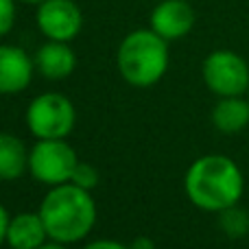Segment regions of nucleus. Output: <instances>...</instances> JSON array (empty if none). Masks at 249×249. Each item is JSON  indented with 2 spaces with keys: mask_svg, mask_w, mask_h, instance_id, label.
I'll return each mask as SVG.
<instances>
[{
  "mask_svg": "<svg viewBox=\"0 0 249 249\" xmlns=\"http://www.w3.org/2000/svg\"><path fill=\"white\" fill-rule=\"evenodd\" d=\"M188 201L203 212H214L236 206L245 193V175L228 155L208 153L188 166L184 177Z\"/></svg>",
  "mask_w": 249,
  "mask_h": 249,
  "instance_id": "1",
  "label": "nucleus"
},
{
  "mask_svg": "<svg viewBox=\"0 0 249 249\" xmlns=\"http://www.w3.org/2000/svg\"><path fill=\"white\" fill-rule=\"evenodd\" d=\"M37 212L46 225L48 238L64 245L83 241L94 230L99 214L92 190L79 188L70 181L48 188Z\"/></svg>",
  "mask_w": 249,
  "mask_h": 249,
  "instance_id": "2",
  "label": "nucleus"
},
{
  "mask_svg": "<svg viewBox=\"0 0 249 249\" xmlns=\"http://www.w3.org/2000/svg\"><path fill=\"white\" fill-rule=\"evenodd\" d=\"M118 72L129 86L151 88L160 83L171 66L168 42L153 29H136L123 37L116 51Z\"/></svg>",
  "mask_w": 249,
  "mask_h": 249,
  "instance_id": "3",
  "label": "nucleus"
},
{
  "mask_svg": "<svg viewBox=\"0 0 249 249\" xmlns=\"http://www.w3.org/2000/svg\"><path fill=\"white\" fill-rule=\"evenodd\" d=\"M24 123L35 140L68 138L77 123V109L61 92H44L29 103Z\"/></svg>",
  "mask_w": 249,
  "mask_h": 249,
  "instance_id": "4",
  "label": "nucleus"
},
{
  "mask_svg": "<svg viewBox=\"0 0 249 249\" xmlns=\"http://www.w3.org/2000/svg\"><path fill=\"white\" fill-rule=\"evenodd\" d=\"M79 164L77 151L68 144L66 138L37 140L29 151V173L35 181L48 186L68 184Z\"/></svg>",
  "mask_w": 249,
  "mask_h": 249,
  "instance_id": "5",
  "label": "nucleus"
},
{
  "mask_svg": "<svg viewBox=\"0 0 249 249\" xmlns=\"http://www.w3.org/2000/svg\"><path fill=\"white\" fill-rule=\"evenodd\" d=\"M201 77L206 88L219 99L245 96L249 92V64L245 61V57H241L234 51H228V48L212 51L203 59Z\"/></svg>",
  "mask_w": 249,
  "mask_h": 249,
  "instance_id": "6",
  "label": "nucleus"
},
{
  "mask_svg": "<svg viewBox=\"0 0 249 249\" xmlns=\"http://www.w3.org/2000/svg\"><path fill=\"white\" fill-rule=\"evenodd\" d=\"M35 24L46 39L72 42L83 29V11L74 0H44L37 4Z\"/></svg>",
  "mask_w": 249,
  "mask_h": 249,
  "instance_id": "7",
  "label": "nucleus"
},
{
  "mask_svg": "<svg viewBox=\"0 0 249 249\" xmlns=\"http://www.w3.org/2000/svg\"><path fill=\"white\" fill-rule=\"evenodd\" d=\"M197 16L188 0H162L149 16V26L166 42L181 39L193 31Z\"/></svg>",
  "mask_w": 249,
  "mask_h": 249,
  "instance_id": "8",
  "label": "nucleus"
},
{
  "mask_svg": "<svg viewBox=\"0 0 249 249\" xmlns=\"http://www.w3.org/2000/svg\"><path fill=\"white\" fill-rule=\"evenodd\" d=\"M35 61L24 48L0 44V96L20 94L31 86Z\"/></svg>",
  "mask_w": 249,
  "mask_h": 249,
  "instance_id": "9",
  "label": "nucleus"
},
{
  "mask_svg": "<svg viewBox=\"0 0 249 249\" xmlns=\"http://www.w3.org/2000/svg\"><path fill=\"white\" fill-rule=\"evenodd\" d=\"M35 72H39L48 81H61L68 79L77 68V55L70 48V42H55L46 39L35 51Z\"/></svg>",
  "mask_w": 249,
  "mask_h": 249,
  "instance_id": "10",
  "label": "nucleus"
},
{
  "mask_svg": "<svg viewBox=\"0 0 249 249\" xmlns=\"http://www.w3.org/2000/svg\"><path fill=\"white\" fill-rule=\"evenodd\" d=\"M48 238L39 212H18L9 221L7 245L11 249H39Z\"/></svg>",
  "mask_w": 249,
  "mask_h": 249,
  "instance_id": "11",
  "label": "nucleus"
},
{
  "mask_svg": "<svg viewBox=\"0 0 249 249\" xmlns=\"http://www.w3.org/2000/svg\"><path fill=\"white\" fill-rule=\"evenodd\" d=\"M212 124L225 136H236L249 124V99L243 96H223L212 107Z\"/></svg>",
  "mask_w": 249,
  "mask_h": 249,
  "instance_id": "12",
  "label": "nucleus"
},
{
  "mask_svg": "<svg viewBox=\"0 0 249 249\" xmlns=\"http://www.w3.org/2000/svg\"><path fill=\"white\" fill-rule=\"evenodd\" d=\"M29 151L22 138L0 131V181L20 179L29 173Z\"/></svg>",
  "mask_w": 249,
  "mask_h": 249,
  "instance_id": "13",
  "label": "nucleus"
},
{
  "mask_svg": "<svg viewBox=\"0 0 249 249\" xmlns=\"http://www.w3.org/2000/svg\"><path fill=\"white\" fill-rule=\"evenodd\" d=\"M219 228L228 238H243L249 234V212L245 208L230 206L219 212Z\"/></svg>",
  "mask_w": 249,
  "mask_h": 249,
  "instance_id": "14",
  "label": "nucleus"
},
{
  "mask_svg": "<svg viewBox=\"0 0 249 249\" xmlns=\"http://www.w3.org/2000/svg\"><path fill=\"white\" fill-rule=\"evenodd\" d=\"M99 181H101L99 168L90 162H81V160H79L77 168H74L72 177H70V184L79 186V188H86V190H94L96 186H99Z\"/></svg>",
  "mask_w": 249,
  "mask_h": 249,
  "instance_id": "15",
  "label": "nucleus"
},
{
  "mask_svg": "<svg viewBox=\"0 0 249 249\" xmlns=\"http://www.w3.org/2000/svg\"><path fill=\"white\" fill-rule=\"evenodd\" d=\"M16 2L18 0H0V39L11 33L13 24H16Z\"/></svg>",
  "mask_w": 249,
  "mask_h": 249,
  "instance_id": "16",
  "label": "nucleus"
},
{
  "mask_svg": "<svg viewBox=\"0 0 249 249\" xmlns=\"http://www.w3.org/2000/svg\"><path fill=\"white\" fill-rule=\"evenodd\" d=\"M83 249H131L124 243H118V241H112V238H99V241H92L88 243Z\"/></svg>",
  "mask_w": 249,
  "mask_h": 249,
  "instance_id": "17",
  "label": "nucleus"
},
{
  "mask_svg": "<svg viewBox=\"0 0 249 249\" xmlns=\"http://www.w3.org/2000/svg\"><path fill=\"white\" fill-rule=\"evenodd\" d=\"M9 221H11V214L7 212V208H4V206H0V245H4V243H7Z\"/></svg>",
  "mask_w": 249,
  "mask_h": 249,
  "instance_id": "18",
  "label": "nucleus"
},
{
  "mask_svg": "<svg viewBox=\"0 0 249 249\" xmlns=\"http://www.w3.org/2000/svg\"><path fill=\"white\" fill-rule=\"evenodd\" d=\"M129 247L131 249H155V243L151 241L149 236H138L129 243Z\"/></svg>",
  "mask_w": 249,
  "mask_h": 249,
  "instance_id": "19",
  "label": "nucleus"
},
{
  "mask_svg": "<svg viewBox=\"0 0 249 249\" xmlns=\"http://www.w3.org/2000/svg\"><path fill=\"white\" fill-rule=\"evenodd\" d=\"M39 249H68V245H64V243H57V241H46Z\"/></svg>",
  "mask_w": 249,
  "mask_h": 249,
  "instance_id": "20",
  "label": "nucleus"
},
{
  "mask_svg": "<svg viewBox=\"0 0 249 249\" xmlns=\"http://www.w3.org/2000/svg\"><path fill=\"white\" fill-rule=\"evenodd\" d=\"M18 2H24V4H39V2H44V0H18Z\"/></svg>",
  "mask_w": 249,
  "mask_h": 249,
  "instance_id": "21",
  "label": "nucleus"
},
{
  "mask_svg": "<svg viewBox=\"0 0 249 249\" xmlns=\"http://www.w3.org/2000/svg\"><path fill=\"white\" fill-rule=\"evenodd\" d=\"M247 96H249V92H247Z\"/></svg>",
  "mask_w": 249,
  "mask_h": 249,
  "instance_id": "22",
  "label": "nucleus"
}]
</instances>
